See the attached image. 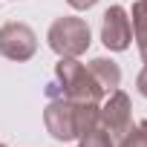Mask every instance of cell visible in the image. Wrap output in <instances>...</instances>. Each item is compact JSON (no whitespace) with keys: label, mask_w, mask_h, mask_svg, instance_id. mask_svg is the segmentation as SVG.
I'll use <instances>...</instances> for the list:
<instances>
[{"label":"cell","mask_w":147,"mask_h":147,"mask_svg":"<svg viewBox=\"0 0 147 147\" xmlns=\"http://www.w3.org/2000/svg\"><path fill=\"white\" fill-rule=\"evenodd\" d=\"M43 92H46L49 101L61 98V101H92V104H101V98H104L101 87L92 81L90 69L78 58H61L55 63V75H52V81L46 84Z\"/></svg>","instance_id":"obj_1"},{"label":"cell","mask_w":147,"mask_h":147,"mask_svg":"<svg viewBox=\"0 0 147 147\" xmlns=\"http://www.w3.org/2000/svg\"><path fill=\"white\" fill-rule=\"evenodd\" d=\"M46 40H49V49L58 58H81L92 43V32H90V23L84 18L63 15L49 26Z\"/></svg>","instance_id":"obj_2"},{"label":"cell","mask_w":147,"mask_h":147,"mask_svg":"<svg viewBox=\"0 0 147 147\" xmlns=\"http://www.w3.org/2000/svg\"><path fill=\"white\" fill-rule=\"evenodd\" d=\"M98 124L113 136V141H121L127 130L133 127V104L124 90L107 92L104 104H98Z\"/></svg>","instance_id":"obj_3"},{"label":"cell","mask_w":147,"mask_h":147,"mask_svg":"<svg viewBox=\"0 0 147 147\" xmlns=\"http://www.w3.org/2000/svg\"><path fill=\"white\" fill-rule=\"evenodd\" d=\"M38 52V35L32 26L20 20H9L0 26V55L9 61H29Z\"/></svg>","instance_id":"obj_4"},{"label":"cell","mask_w":147,"mask_h":147,"mask_svg":"<svg viewBox=\"0 0 147 147\" xmlns=\"http://www.w3.org/2000/svg\"><path fill=\"white\" fill-rule=\"evenodd\" d=\"M43 124L46 133L58 141H72L78 138V104L75 101H49L43 110Z\"/></svg>","instance_id":"obj_5"},{"label":"cell","mask_w":147,"mask_h":147,"mask_svg":"<svg viewBox=\"0 0 147 147\" xmlns=\"http://www.w3.org/2000/svg\"><path fill=\"white\" fill-rule=\"evenodd\" d=\"M101 43L110 52H124L133 43V26H130V12L124 6H110L101 18Z\"/></svg>","instance_id":"obj_6"},{"label":"cell","mask_w":147,"mask_h":147,"mask_svg":"<svg viewBox=\"0 0 147 147\" xmlns=\"http://www.w3.org/2000/svg\"><path fill=\"white\" fill-rule=\"evenodd\" d=\"M87 69H90L92 81L101 87L104 95L113 92V90H118V84H121V66H118L113 58H92V61L87 63Z\"/></svg>","instance_id":"obj_7"},{"label":"cell","mask_w":147,"mask_h":147,"mask_svg":"<svg viewBox=\"0 0 147 147\" xmlns=\"http://www.w3.org/2000/svg\"><path fill=\"white\" fill-rule=\"evenodd\" d=\"M130 26H133V40L138 46V55L141 61L147 63V6L141 3H133V12H130Z\"/></svg>","instance_id":"obj_8"},{"label":"cell","mask_w":147,"mask_h":147,"mask_svg":"<svg viewBox=\"0 0 147 147\" xmlns=\"http://www.w3.org/2000/svg\"><path fill=\"white\" fill-rule=\"evenodd\" d=\"M81 144L78 147H115V141H113V136L101 127V124H95L92 130H87L81 138H78Z\"/></svg>","instance_id":"obj_9"},{"label":"cell","mask_w":147,"mask_h":147,"mask_svg":"<svg viewBox=\"0 0 147 147\" xmlns=\"http://www.w3.org/2000/svg\"><path fill=\"white\" fill-rule=\"evenodd\" d=\"M118 147H147V118L133 124L127 130V136L118 141Z\"/></svg>","instance_id":"obj_10"},{"label":"cell","mask_w":147,"mask_h":147,"mask_svg":"<svg viewBox=\"0 0 147 147\" xmlns=\"http://www.w3.org/2000/svg\"><path fill=\"white\" fill-rule=\"evenodd\" d=\"M136 90H138V95L147 98V63H144V69L136 75Z\"/></svg>","instance_id":"obj_11"},{"label":"cell","mask_w":147,"mask_h":147,"mask_svg":"<svg viewBox=\"0 0 147 147\" xmlns=\"http://www.w3.org/2000/svg\"><path fill=\"white\" fill-rule=\"evenodd\" d=\"M66 3L72 6V9H78V12H87V9H92L98 0H66Z\"/></svg>","instance_id":"obj_12"},{"label":"cell","mask_w":147,"mask_h":147,"mask_svg":"<svg viewBox=\"0 0 147 147\" xmlns=\"http://www.w3.org/2000/svg\"><path fill=\"white\" fill-rule=\"evenodd\" d=\"M141 3H144V6H147V0H141Z\"/></svg>","instance_id":"obj_13"},{"label":"cell","mask_w":147,"mask_h":147,"mask_svg":"<svg viewBox=\"0 0 147 147\" xmlns=\"http://www.w3.org/2000/svg\"><path fill=\"white\" fill-rule=\"evenodd\" d=\"M0 147H6V144H0Z\"/></svg>","instance_id":"obj_14"}]
</instances>
